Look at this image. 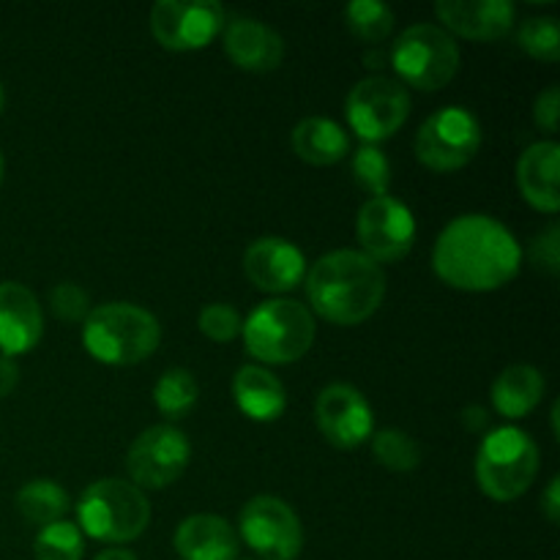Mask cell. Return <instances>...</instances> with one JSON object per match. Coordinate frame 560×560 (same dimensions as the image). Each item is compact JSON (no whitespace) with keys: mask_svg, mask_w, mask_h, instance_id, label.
<instances>
[{"mask_svg":"<svg viewBox=\"0 0 560 560\" xmlns=\"http://www.w3.org/2000/svg\"><path fill=\"white\" fill-rule=\"evenodd\" d=\"M392 66L399 80L419 91H441L457 77L459 47L448 31L430 22L405 27L392 44Z\"/></svg>","mask_w":560,"mask_h":560,"instance_id":"cell-7","label":"cell"},{"mask_svg":"<svg viewBox=\"0 0 560 560\" xmlns=\"http://www.w3.org/2000/svg\"><path fill=\"white\" fill-rule=\"evenodd\" d=\"M200 399V386L197 377L184 366H173L164 372L153 386V402H156L159 413L167 419H184Z\"/></svg>","mask_w":560,"mask_h":560,"instance_id":"cell-25","label":"cell"},{"mask_svg":"<svg viewBox=\"0 0 560 560\" xmlns=\"http://www.w3.org/2000/svg\"><path fill=\"white\" fill-rule=\"evenodd\" d=\"M228 25L217 0H159L151 11V31L164 49L186 52L211 44Z\"/></svg>","mask_w":560,"mask_h":560,"instance_id":"cell-13","label":"cell"},{"mask_svg":"<svg viewBox=\"0 0 560 560\" xmlns=\"http://www.w3.org/2000/svg\"><path fill=\"white\" fill-rule=\"evenodd\" d=\"M82 552H85L82 530L69 520H60V523L42 528L36 541H33L36 560H82Z\"/></svg>","mask_w":560,"mask_h":560,"instance_id":"cell-27","label":"cell"},{"mask_svg":"<svg viewBox=\"0 0 560 560\" xmlns=\"http://www.w3.org/2000/svg\"><path fill=\"white\" fill-rule=\"evenodd\" d=\"M530 260L536 262V268H545L547 273L560 271V228L550 224L545 233H539L530 244Z\"/></svg>","mask_w":560,"mask_h":560,"instance_id":"cell-33","label":"cell"},{"mask_svg":"<svg viewBox=\"0 0 560 560\" xmlns=\"http://www.w3.org/2000/svg\"><path fill=\"white\" fill-rule=\"evenodd\" d=\"M16 509H20V514L27 523L47 528V525L66 520L71 501L69 492L60 485H55L52 479H33L16 492Z\"/></svg>","mask_w":560,"mask_h":560,"instance_id":"cell-24","label":"cell"},{"mask_svg":"<svg viewBox=\"0 0 560 560\" xmlns=\"http://www.w3.org/2000/svg\"><path fill=\"white\" fill-rule=\"evenodd\" d=\"M348 124L366 145L388 140L410 115V96L394 77H366L355 82L345 102Z\"/></svg>","mask_w":560,"mask_h":560,"instance_id":"cell-9","label":"cell"},{"mask_svg":"<svg viewBox=\"0 0 560 560\" xmlns=\"http://www.w3.org/2000/svg\"><path fill=\"white\" fill-rule=\"evenodd\" d=\"M159 342H162V326L156 317L129 301L93 306L82 323V345L102 364H140L156 353Z\"/></svg>","mask_w":560,"mask_h":560,"instance_id":"cell-3","label":"cell"},{"mask_svg":"<svg viewBox=\"0 0 560 560\" xmlns=\"http://www.w3.org/2000/svg\"><path fill=\"white\" fill-rule=\"evenodd\" d=\"M315 317L293 299H271L246 317L244 345L252 359L262 364H293L310 353L315 342Z\"/></svg>","mask_w":560,"mask_h":560,"instance_id":"cell-5","label":"cell"},{"mask_svg":"<svg viewBox=\"0 0 560 560\" xmlns=\"http://www.w3.org/2000/svg\"><path fill=\"white\" fill-rule=\"evenodd\" d=\"M93 560H137L135 556H131L129 550H120V547H113V550H104V552H98L96 558Z\"/></svg>","mask_w":560,"mask_h":560,"instance_id":"cell-38","label":"cell"},{"mask_svg":"<svg viewBox=\"0 0 560 560\" xmlns=\"http://www.w3.org/2000/svg\"><path fill=\"white\" fill-rule=\"evenodd\" d=\"M189 438L173 424H153L135 438L126 454V470L131 485L145 490H162L184 476L189 468Z\"/></svg>","mask_w":560,"mask_h":560,"instance_id":"cell-10","label":"cell"},{"mask_svg":"<svg viewBox=\"0 0 560 560\" xmlns=\"http://www.w3.org/2000/svg\"><path fill=\"white\" fill-rule=\"evenodd\" d=\"M175 552L180 560H235L238 536L219 514H191L175 530Z\"/></svg>","mask_w":560,"mask_h":560,"instance_id":"cell-20","label":"cell"},{"mask_svg":"<svg viewBox=\"0 0 560 560\" xmlns=\"http://www.w3.org/2000/svg\"><path fill=\"white\" fill-rule=\"evenodd\" d=\"M481 126L468 107L435 109L416 131V156L435 173H454L479 153Z\"/></svg>","mask_w":560,"mask_h":560,"instance_id":"cell-8","label":"cell"},{"mask_svg":"<svg viewBox=\"0 0 560 560\" xmlns=\"http://www.w3.org/2000/svg\"><path fill=\"white\" fill-rule=\"evenodd\" d=\"M233 397L241 413L252 421H277L288 408L282 381L260 364H246L235 372Z\"/></svg>","mask_w":560,"mask_h":560,"instance_id":"cell-21","label":"cell"},{"mask_svg":"<svg viewBox=\"0 0 560 560\" xmlns=\"http://www.w3.org/2000/svg\"><path fill=\"white\" fill-rule=\"evenodd\" d=\"M345 20H348V27L361 42L377 44L392 33L394 11L386 3H377V0H353L345 9Z\"/></svg>","mask_w":560,"mask_h":560,"instance_id":"cell-28","label":"cell"},{"mask_svg":"<svg viewBox=\"0 0 560 560\" xmlns=\"http://www.w3.org/2000/svg\"><path fill=\"white\" fill-rule=\"evenodd\" d=\"M44 334V315L33 290L20 282H0V350L3 355H22L38 345Z\"/></svg>","mask_w":560,"mask_h":560,"instance_id":"cell-16","label":"cell"},{"mask_svg":"<svg viewBox=\"0 0 560 560\" xmlns=\"http://www.w3.org/2000/svg\"><path fill=\"white\" fill-rule=\"evenodd\" d=\"M355 238H359L361 252L377 266L402 260L416 244L413 211L392 195L370 197L359 208Z\"/></svg>","mask_w":560,"mask_h":560,"instance_id":"cell-12","label":"cell"},{"mask_svg":"<svg viewBox=\"0 0 560 560\" xmlns=\"http://www.w3.org/2000/svg\"><path fill=\"white\" fill-rule=\"evenodd\" d=\"M80 530L96 541L126 545L142 536L151 523V503L145 492L124 479H98L85 487L77 503Z\"/></svg>","mask_w":560,"mask_h":560,"instance_id":"cell-4","label":"cell"},{"mask_svg":"<svg viewBox=\"0 0 560 560\" xmlns=\"http://www.w3.org/2000/svg\"><path fill=\"white\" fill-rule=\"evenodd\" d=\"M16 383H20V366L9 355H0V399L9 397L16 388Z\"/></svg>","mask_w":560,"mask_h":560,"instance_id":"cell-35","label":"cell"},{"mask_svg":"<svg viewBox=\"0 0 560 560\" xmlns=\"http://www.w3.org/2000/svg\"><path fill=\"white\" fill-rule=\"evenodd\" d=\"M49 306H52V315L60 317L63 323H85V317L93 310L91 295L74 282L55 284L49 290Z\"/></svg>","mask_w":560,"mask_h":560,"instance_id":"cell-32","label":"cell"},{"mask_svg":"<svg viewBox=\"0 0 560 560\" xmlns=\"http://www.w3.org/2000/svg\"><path fill=\"white\" fill-rule=\"evenodd\" d=\"M353 175L361 189L370 191L372 197L388 195L392 186V164L386 153L375 145H361L353 156Z\"/></svg>","mask_w":560,"mask_h":560,"instance_id":"cell-30","label":"cell"},{"mask_svg":"<svg viewBox=\"0 0 560 560\" xmlns=\"http://www.w3.org/2000/svg\"><path fill=\"white\" fill-rule=\"evenodd\" d=\"M290 142H293V151L299 153V159L317 164V167L342 162L350 151V140L342 126L331 118H320V115L299 120L293 135H290Z\"/></svg>","mask_w":560,"mask_h":560,"instance_id":"cell-23","label":"cell"},{"mask_svg":"<svg viewBox=\"0 0 560 560\" xmlns=\"http://www.w3.org/2000/svg\"><path fill=\"white\" fill-rule=\"evenodd\" d=\"M541 512H545V517L550 520L552 525L560 520V479L558 476L550 481V485H547L545 501H541Z\"/></svg>","mask_w":560,"mask_h":560,"instance_id":"cell-36","label":"cell"},{"mask_svg":"<svg viewBox=\"0 0 560 560\" xmlns=\"http://www.w3.org/2000/svg\"><path fill=\"white\" fill-rule=\"evenodd\" d=\"M224 52L244 71H273L284 58V42L271 25L252 16H235L224 25Z\"/></svg>","mask_w":560,"mask_h":560,"instance_id":"cell-18","label":"cell"},{"mask_svg":"<svg viewBox=\"0 0 560 560\" xmlns=\"http://www.w3.org/2000/svg\"><path fill=\"white\" fill-rule=\"evenodd\" d=\"M241 536L262 560H295L304 550L301 520L282 498L255 495L241 509Z\"/></svg>","mask_w":560,"mask_h":560,"instance_id":"cell-11","label":"cell"},{"mask_svg":"<svg viewBox=\"0 0 560 560\" xmlns=\"http://www.w3.org/2000/svg\"><path fill=\"white\" fill-rule=\"evenodd\" d=\"M534 120L541 126L545 131H558V120H560V88L550 85L536 96L534 102Z\"/></svg>","mask_w":560,"mask_h":560,"instance_id":"cell-34","label":"cell"},{"mask_svg":"<svg viewBox=\"0 0 560 560\" xmlns=\"http://www.w3.org/2000/svg\"><path fill=\"white\" fill-rule=\"evenodd\" d=\"M560 145L556 140L534 142L523 151L517 162V186L525 202L541 213H556L560 208L558 191Z\"/></svg>","mask_w":560,"mask_h":560,"instance_id":"cell-19","label":"cell"},{"mask_svg":"<svg viewBox=\"0 0 560 560\" xmlns=\"http://www.w3.org/2000/svg\"><path fill=\"white\" fill-rule=\"evenodd\" d=\"M539 474V446L520 427H495L476 452V479L485 495L509 503L530 490Z\"/></svg>","mask_w":560,"mask_h":560,"instance_id":"cell-6","label":"cell"},{"mask_svg":"<svg viewBox=\"0 0 560 560\" xmlns=\"http://www.w3.org/2000/svg\"><path fill=\"white\" fill-rule=\"evenodd\" d=\"M443 31L474 42H495L514 27V5L509 0H441L435 5Z\"/></svg>","mask_w":560,"mask_h":560,"instance_id":"cell-17","label":"cell"},{"mask_svg":"<svg viewBox=\"0 0 560 560\" xmlns=\"http://www.w3.org/2000/svg\"><path fill=\"white\" fill-rule=\"evenodd\" d=\"M306 299L323 320L359 326L386 299V273L364 252L334 249L306 273Z\"/></svg>","mask_w":560,"mask_h":560,"instance_id":"cell-2","label":"cell"},{"mask_svg":"<svg viewBox=\"0 0 560 560\" xmlns=\"http://www.w3.org/2000/svg\"><path fill=\"white\" fill-rule=\"evenodd\" d=\"M3 107H5V91L3 85H0V113H3Z\"/></svg>","mask_w":560,"mask_h":560,"instance_id":"cell-39","label":"cell"},{"mask_svg":"<svg viewBox=\"0 0 560 560\" xmlns=\"http://www.w3.org/2000/svg\"><path fill=\"white\" fill-rule=\"evenodd\" d=\"M197 326H200L202 337H208L211 342H233L241 334V328H244V323H241V315L233 306L219 301V304L202 306Z\"/></svg>","mask_w":560,"mask_h":560,"instance_id":"cell-31","label":"cell"},{"mask_svg":"<svg viewBox=\"0 0 560 560\" xmlns=\"http://www.w3.org/2000/svg\"><path fill=\"white\" fill-rule=\"evenodd\" d=\"M244 271L249 282L262 293H290L306 277L304 252L288 238L262 235L252 241L244 252Z\"/></svg>","mask_w":560,"mask_h":560,"instance_id":"cell-15","label":"cell"},{"mask_svg":"<svg viewBox=\"0 0 560 560\" xmlns=\"http://www.w3.org/2000/svg\"><path fill=\"white\" fill-rule=\"evenodd\" d=\"M545 397V375L530 364H512L492 383V405L503 419H525Z\"/></svg>","mask_w":560,"mask_h":560,"instance_id":"cell-22","label":"cell"},{"mask_svg":"<svg viewBox=\"0 0 560 560\" xmlns=\"http://www.w3.org/2000/svg\"><path fill=\"white\" fill-rule=\"evenodd\" d=\"M372 454H375L383 468L397 470V474L419 468L421 463V446L408 432L397 430V427H388V430L372 435Z\"/></svg>","mask_w":560,"mask_h":560,"instance_id":"cell-26","label":"cell"},{"mask_svg":"<svg viewBox=\"0 0 560 560\" xmlns=\"http://www.w3.org/2000/svg\"><path fill=\"white\" fill-rule=\"evenodd\" d=\"M520 49L536 60L556 63L560 60V27L556 16H528L517 31Z\"/></svg>","mask_w":560,"mask_h":560,"instance_id":"cell-29","label":"cell"},{"mask_svg":"<svg viewBox=\"0 0 560 560\" xmlns=\"http://www.w3.org/2000/svg\"><path fill=\"white\" fill-rule=\"evenodd\" d=\"M463 424H465V430L479 432L481 427L487 424L485 408H479V405H470V408H465V410H463Z\"/></svg>","mask_w":560,"mask_h":560,"instance_id":"cell-37","label":"cell"},{"mask_svg":"<svg viewBox=\"0 0 560 560\" xmlns=\"http://www.w3.org/2000/svg\"><path fill=\"white\" fill-rule=\"evenodd\" d=\"M435 273L448 288L490 293L512 282L523 266V249L506 224L487 213H463L438 235Z\"/></svg>","mask_w":560,"mask_h":560,"instance_id":"cell-1","label":"cell"},{"mask_svg":"<svg viewBox=\"0 0 560 560\" xmlns=\"http://www.w3.org/2000/svg\"><path fill=\"white\" fill-rule=\"evenodd\" d=\"M315 421L331 446L355 448L370 441L375 416L364 394L350 383H331L315 399Z\"/></svg>","mask_w":560,"mask_h":560,"instance_id":"cell-14","label":"cell"},{"mask_svg":"<svg viewBox=\"0 0 560 560\" xmlns=\"http://www.w3.org/2000/svg\"><path fill=\"white\" fill-rule=\"evenodd\" d=\"M0 180H3V153H0Z\"/></svg>","mask_w":560,"mask_h":560,"instance_id":"cell-40","label":"cell"}]
</instances>
